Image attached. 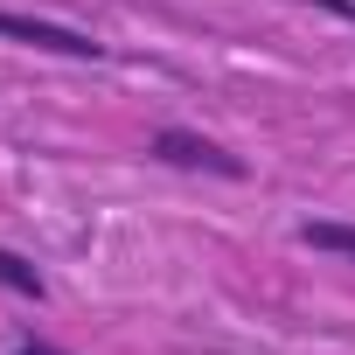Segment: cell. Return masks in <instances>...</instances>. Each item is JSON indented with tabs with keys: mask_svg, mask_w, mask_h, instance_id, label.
Returning <instances> with one entry per match:
<instances>
[{
	"mask_svg": "<svg viewBox=\"0 0 355 355\" xmlns=\"http://www.w3.org/2000/svg\"><path fill=\"white\" fill-rule=\"evenodd\" d=\"M146 153L160 160V167H189V174H216V182H244V153H230L223 139H209V132H189V125H153V139H146Z\"/></svg>",
	"mask_w": 355,
	"mask_h": 355,
	"instance_id": "obj_1",
	"label": "cell"
},
{
	"mask_svg": "<svg viewBox=\"0 0 355 355\" xmlns=\"http://www.w3.org/2000/svg\"><path fill=\"white\" fill-rule=\"evenodd\" d=\"M0 35H8V42H28V49H49V56H70V63H98V56H105L98 35L63 28V21H42V15H15V8H0Z\"/></svg>",
	"mask_w": 355,
	"mask_h": 355,
	"instance_id": "obj_2",
	"label": "cell"
},
{
	"mask_svg": "<svg viewBox=\"0 0 355 355\" xmlns=\"http://www.w3.org/2000/svg\"><path fill=\"white\" fill-rule=\"evenodd\" d=\"M306 251H327V258H355V223H334V216H313L293 230Z\"/></svg>",
	"mask_w": 355,
	"mask_h": 355,
	"instance_id": "obj_3",
	"label": "cell"
},
{
	"mask_svg": "<svg viewBox=\"0 0 355 355\" xmlns=\"http://www.w3.org/2000/svg\"><path fill=\"white\" fill-rule=\"evenodd\" d=\"M0 286H8V293H21V300H49V279H42L21 251H8V244H0Z\"/></svg>",
	"mask_w": 355,
	"mask_h": 355,
	"instance_id": "obj_4",
	"label": "cell"
},
{
	"mask_svg": "<svg viewBox=\"0 0 355 355\" xmlns=\"http://www.w3.org/2000/svg\"><path fill=\"white\" fill-rule=\"evenodd\" d=\"M8 355H70V348H49V341H21V348H8Z\"/></svg>",
	"mask_w": 355,
	"mask_h": 355,
	"instance_id": "obj_5",
	"label": "cell"
},
{
	"mask_svg": "<svg viewBox=\"0 0 355 355\" xmlns=\"http://www.w3.org/2000/svg\"><path fill=\"white\" fill-rule=\"evenodd\" d=\"M313 8H327V15H341V21H355V0H313Z\"/></svg>",
	"mask_w": 355,
	"mask_h": 355,
	"instance_id": "obj_6",
	"label": "cell"
}]
</instances>
